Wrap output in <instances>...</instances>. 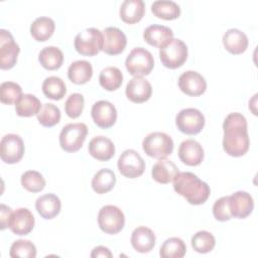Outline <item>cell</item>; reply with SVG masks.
I'll return each mask as SVG.
<instances>
[{
	"instance_id": "16",
	"label": "cell",
	"mask_w": 258,
	"mask_h": 258,
	"mask_svg": "<svg viewBox=\"0 0 258 258\" xmlns=\"http://www.w3.org/2000/svg\"><path fill=\"white\" fill-rule=\"evenodd\" d=\"M229 208L232 218L245 219L254 209L253 198L247 191H236L229 196Z\"/></svg>"
},
{
	"instance_id": "20",
	"label": "cell",
	"mask_w": 258,
	"mask_h": 258,
	"mask_svg": "<svg viewBox=\"0 0 258 258\" xmlns=\"http://www.w3.org/2000/svg\"><path fill=\"white\" fill-rule=\"evenodd\" d=\"M89 153L97 160L107 161L115 154V145L105 136H96L89 143Z\"/></svg>"
},
{
	"instance_id": "3",
	"label": "cell",
	"mask_w": 258,
	"mask_h": 258,
	"mask_svg": "<svg viewBox=\"0 0 258 258\" xmlns=\"http://www.w3.org/2000/svg\"><path fill=\"white\" fill-rule=\"evenodd\" d=\"M159 57L165 68H180L187 58V46L181 39L171 38L159 48Z\"/></svg>"
},
{
	"instance_id": "27",
	"label": "cell",
	"mask_w": 258,
	"mask_h": 258,
	"mask_svg": "<svg viewBox=\"0 0 258 258\" xmlns=\"http://www.w3.org/2000/svg\"><path fill=\"white\" fill-rule=\"evenodd\" d=\"M93 76L92 64L88 60L80 59L72 62L68 69V77L70 81L77 85L88 83Z\"/></svg>"
},
{
	"instance_id": "40",
	"label": "cell",
	"mask_w": 258,
	"mask_h": 258,
	"mask_svg": "<svg viewBox=\"0 0 258 258\" xmlns=\"http://www.w3.org/2000/svg\"><path fill=\"white\" fill-rule=\"evenodd\" d=\"M21 95V87L14 82H4L0 86V100L3 104H15Z\"/></svg>"
},
{
	"instance_id": "30",
	"label": "cell",
	"mask_w": 258,
	"mask_h": 258,
	"mask_svg": "<svg viewBox=\"0 0 258 258\" xmlns=\"http://www.w3.org/2000/svg\"><path fill=\"white\" fill-rule=\"evenodd\" d=\"M116 183V175L109 168H102L92 178V187L99 195L110 191Z\"/></svg>"
},
{
	"instance_id": "29",
	"label": "cell",
	"mask_w": 258,
	"mask_h": 258,
	"mask_svg": "<svg viewBox=\"0 0 258 258\" xmlns=\"http://www.w3.org/2000/svg\"><path fill=\"white\" fill-rule=\"evenodd\" d=\"M41 107L39 99L31 94H22L15 103L16 114L20 117H31L33 115H37Z\"/></svg>"
},
{
	"instance_id": "15",
	"label": "cell",
	"mask_w": 258,
	"mask_h": 258,
	"mask_svg": "<svg viewBox=\"0 0 258 258\" xmlns=\"http://www.w3.org/2000/svg\"><path fill=\"white\" fill-rule=\"evenodd\" d=\"M178 88L185 95L198 97L206 92L207 82L198 72L186 71L178 78Z\"/></svg>"
},
{
	"instance_id": "18",
	"label": "cell",
	"mask_w": 258,
	"mask_h": 258,
	"mask_svg": "<svg viewBox=\"0 0 258 258\" xmlns=\"http://www.w3.org/2000/svg\"><path fill=\"white\" fill-rule=\"evenodd\" d=\"M126 97L133 103H144L148 101L152 94L150 83L142 77L132 78L126 86Z\"/></svg>"
},
{
	"instance_id": "13",
	"label": "cell",
	"mask_w": 258,
	"mask_h": 258,
	"mask_svg": "<svg viewBox=\"0 0 258 258\" xmlns=\"http://www.w3.org/2000/svg\"><path fill=\"white\" fill-rule=\"evenodd\" d=\"M34 223L32 213L26 208H19L11 213L8 220V228L15 235L25 236L32 231Z\"/></svg>"
},
{
	"instance_id": "41",
	"label": "cell",
	"mask_w": 258,
	"mask_h": 258,
	"mask_svg": "<svg viewBox=\"0 0 258 258\" xmlns=\"http://www.w3.org/2000/svg\"><path fill=\"white\" fill-rule=\"evenodd\" d=\"M84 96L80 93L70 95L64 103V111L70 118H78L84 110Z\"/></svg>"
},
{
	"instance_id": "14",
	"label": "cell",
	"mask_w": 258,
	"mask_h": 258,
	"mask_svg": "<svg viewBox=\"0 0 258 258\" xmlns=\"http://www.w3.org/2000/svg\"><path fill=\"white\" fill-rule=\"evenodd\" d=\"M92 118L97 126L103 129L112 127L117 120V110L109 101L96 102L91 110Z\"/></svg>"
},
{
	"instance_id": "23",
	"label": "cell",
	"mask_w": 258,
	"mask_h": 258,
	"mask_svg": "<svg viewBox=\"0 0 258 258\" xmlns=\"http://www.w3.org/2000/svg\"><path fill=\"white\" fill-rule=\"evenodd\" d=\"M61 208L60 200L53 194H45L40 196L35 202V209L41 218L50 220L56 217Z\"/></svg>"
},
{
	"instance_id": "35",
	"label": "cell",
	"mask_w": 258,
	"mask_h": 258,
	"mask_svg": "<svg viewBox=\"0 0 258 258\" xmlns=\"http://www.w3.org/2000/svg\"><path fill=\"white\" fill-rule=\"evenodd\" d=\"M186 253L184 242L177 237L166 239L160 247L159 255L162 258H182Z\"/></svg>"
},
{
	"instance_id": "17",
	"label": "cell",
	"mask_w": 258,
	"mask_h": 258,
	"mask_svg": "<svg viewBox=\"0 0 258 258\" xmlns=\"http://www.w3.org/2000/svg\"><path fill=\"white\" fill-rule=\"evenodd\" d=\"M127 44V38L124 32L117 27H106L103 31L102 50L110 55L121 53Z\"/></svg>"
},
{
	"instance_id": "24",
	"label": "cell",
	"mask_w": 258,
	"mask_h": 258,
	"mask_svg": "<svg viewBox=\"0 0 258 258\" xmlns=\"http://www.w3.org/2000/svg\"><path fill=\"white\" fill-rule=\"evenodd\" d=\"M143 38L148 44L160 48L168 40L173 38V32L167 26L153 24L145 28Z\"/></svg>"
},
{
	"instance_id": "38",
	"label": "cell",
	"mask_w": 258,
	"mask_h": 258,
	"mask_svg": "<svg viewBox=\"0 0 258 258\" xmlns=\"http://www.w3.org/2000/svg\"><path fill=\"white\" fill-rule=\"evenodd\" d=\"M21 184L30 192H38L44 188L45 179L40 172L36 170H27L21 175Z\"/></svg>"
},
{
	"instance_id": "10",
	"label": "cell",
	"mask_w": 258,
	"mask_h": 258,
	"mask_svg": "<svg viewBox=\"0 0 258 258\" xmlns=\"http://www.w3.org/2000/svg\"><path fill=\"white\" fill-rule=\"evenodd\" d=\"M117 166L120 173L125 177L136 178L143 174L145 161L136 150L126 149L119 156Z\"/></svg>"
},
{
	"instance_id": "9",
	"label": "cell",
	"mask_w": 258,
	"mask_h": 258,
	"mask_svg": "<svg viewBox=\"0 0 258 258\" xmlns=\"http://www.w3.org/2000/svg\"><path fill=\"white\" fill-rule=\"evenodd\" d=\"M175 124L180 132L187 135H196L205 126V116L196 108H185L177 113Z\"/></svg>"
},
{
	"instance_id": "11",
	"label": "cell",
	"mask_w": 258,
	"mask_h": 258,
	"mask_svg": "<svg viewBox=\"0 0 258 258\" xmlns=\"http://www.w3.org/2000/svg\"><path fill=\"white\" fill-rule=\"evenodd\" d=\"M24 154V143L17 134H6L0 142V157L8 164H14L21 160Z\"/></svg>"
},
{
	"instance_id": "6",
	"label": "cell",
	"mask_w": 258,
	"mask_h": 258,
	"mask_svg": "<svg viewBox=\"0 0 258 258\" xmlns=\"http://www.w3.org/2000/svg\"><path fill=\"white\" fill-rule=\"evenodd\" d=\"M74 45L82 55H96L103 48V32L94 27L84 29L76 35Z\"/></svg>"
},
{
	"instance_id": "28",
	"label": "cell",
	"mask_w": 258,
	"mask_h": 258,
	"mask_svg": "<svg viewBox=\"0 0 258 258\" xmlns=\"http://www.w3.org/2000/svg\"><path fill=\"white\" fill-rule=\"evenodd\" d=\"M55 28L54 21L46 16L37 17L30 25V34L36 41H46Z\"/></svg>"
},
{
	"instance_id": "43",
	"label": "cell",
	"mask_w": 258,
	"mask_h": 258,
	"mask_svg": "<svg viewBox=\"0 0 258 258\" xmlns=\"http://www.w3.org/2000/svg\"><path fill=\"white\" fill-rule=\"evenodd\" d=\"M12 211L9 207L2 204L0 208V218H1V230H4L6 227H8V220L11 215Z\"/></svg>"
},
{
	"instance_id": "2",
	"label": "cell",
	"mask_w": 258,
	"mask_h": 258,
	"mask_svg": "<svg viewBox=\"0 0 258 258\" xmlns=\"http://www.w3.org/2000/svg\"><path fill=\"white\" fill-rule=\"evenodd\" d=\"M173 189L190 205H202L210 197L211 188L207 182L189 171H178L174 176Z\"/></svg>"
},
{
	"instance_id": "12",
	"label": "cell",
	"mask_w": 258,
	"mask_h": 258,
	"mask_svg": "<svg viewBox=\"0 0 258 258\" xmlns=\"http://www.w3.org/2000/svg\"><path fill=\"white\" fill-rule=\"evenodd\" d=\"M20 51L12 34L5 29L0 30V68L2 70L12 69Z\"/></svg>"
},
{
	"instance_id": "25",
	"label": "cell",
	"mask_w": 258,
	"mask_h": 258,
	"mask_svg": "<svg viewBox=\"0 0 258 258\" xmlns=\"http://www.w3.org/2000/svg\"><path fill=\"white\" fill-rule=\"evenodd\" d=\"M145 12V4L142 0H125L120 6V17L128 23L134 24L140 21Z\"/></svg>"
},
{
	"instance_id": "8",
	"label": "cell",
	"mask_w": 258,
	"mask_h": 258,
	"mask_svg": "<svg viewBox=\"0 0 258 258\" xmlns=\"http://www.w3.org/2000/svg\"><path fill=\"white\" fill-rule=\"evenodd\" d=\"M98 224L104 233L110 235L118 234L125 225L124 213L116 206H104L99 211Z\"/></svg>"
},
{
	"instance_id": "44",
	"label": "cell",
	"mask_w": 258,
	"mask_h": 258,
	"mask_svg": "<svg viewBox=\"0 0 258 258\" xmlns=\"http://www.w3.org/2000/svg\"><path fill=\"white\" fill-rule=\"evenodd\" d=\"M111 251L105 246H97L93 249L91 257H112Z\"/></svg>"
},
{
	"instance_id": "7",
	"label": "cell",
	"mask_w": 258,
	"mask_h": 258,
	"mask_svg": "<svg viewBox=\"0 0 258 258\" xmlns=\"http://www.w3.org/2000/svg\"><path fill=\"white\" fill-rule=\"evenodd\" d=\"M88 134L85 123H70L59 133V145L67 152H76L83 146Z\"/></svg>"
},
{
	"instance_id": "42",
	"label": "cell",
	"mask_w": 258,
	"mask_h": 258,
	"mask_svg": "<svg viewBox=\"0 0 258 258\" xmlns=\"http://www.w3.org/2000/svg\"><path fill=\"white\" fill-rule=\"evenodd\" d=\"M213 215L220 222H226L232 219L229 208V196L222 197L214 203Z\"/></svg>"
},
{
	"instance_id": "22",
	"label": "cell",
	"mask_w": 258,
	"mask_h": 258,
	"mask_svg": "<svg viewBox=\"0 0 258 258\" xmlns=\"http://www.w3.org/2000/svg\"><path fill=\"white\" fill-rule=\"evenodd\" d=\"M224 47L232 54H241L248 47L247 35L237 28L228 29L223 35Z\"/></svg>"
},
{
	"instance_id": "37",
	"label": "cell",
	"mask_w": 258,
	"mask_h": 258,
	"mask_svg": "<svg viewBox=\"0 0 258 258\" xmlns=\"http://www.w3.org/2000/svg\"><path fill=\"white\" fill-rule=\"evenodd\" d=\"M37 120L44 127H52L59 122L60 111L52 103H45L37 114Z\"/></svg>"
},
{
	"instance_id": "39",
	"label": "cell",
	"mask_w": 258,
	"mask_h": 258,
	"mask_svg": "<svg viewBox=\"0 0 258 258\" xmlns=\"http://www.w3.org/2000/svg\"><path fill=\"white\" fill-rule=\"evenodd\" d=\"M9 255L12 258H34L36 256V247L29 240H16L12 243L9 251Z\"/></svg>"
},
{
	"instance_id": "4",
	"label": "cell",
	"mask_w": 258,
	"mask_h": 258,
	"mask_svg": "<svg viewBox=\"0 0 258 258\" xmlns=\"http://www.w3.org/2000/svg\"><path fill=\"white\" fill-rule=\"evenodd\" d=\"M142 148L150 157L166 158L173 151V140L166 133L152 132L143 139Z\"/></svg>"
},
{
	"instance_id": "36",
	"label": "cell",
	"mask_w": 258,
	"mask_h": 258,
	"mask_svg": "<svg viewBox=\"0 0 258 258\" xmlns=\"http://www.w3.org/2000/svg\"><path fill=\"white\" fill-rule=\"evenodd\" d=\"M216 245V239L208 231H199L191 237V247L198 253H209Z\"/></svg>"
},
{
	"instance_id": "1",
	"label": "cell",
	"mask_w": 258,
	"mask_h": 258,
	"mask_svg": "<svg viewBox=\"0 0 258 258\" xmlns=\"http://www.w3.org/2000/svg\"><path fill=\"white\" fill-rule=\"evenodd\" d=\"M246 118L238 113H230L223 123V148L227 154L234 157L244 155L250 145V139L247 131Z\"/></svg>"
},
{
	"instance_id": "34",
	"label": "cell",
	"mask_w": 258,
	"mask_h": 258,
	"mask_svg": "<svg viewBox=\"0 0 258 258\" xmlns=\"http://www.w3.org/2000/svg\"><path fill=\"white\" fill-rule=\"evenodd\" d=\"M41 88L44 96L54 101L61 100L67 93V87L64 82L60 78L55 76L46 78L43 81Z\"/></svg>"
},
{
	"instance_id": "21",
	"label": "cell",
	"mask_w": 258,
	"mask_h": 258,
	"mask_svg": "<svg viewBox=\"0 0 258 258\" xmlns=\"http://www.w3.org/2000/svg\"><path fill=\"white\" fill-rule=\"evenodd\" d=\"M155 234L147 227H137L131 235V245L139 253H148L155 246Z\"/></svg>"
},
{
	"instance_id": "5",
	"label": "cell",
	"mask_w": 258,
	"mask_h": 258,
	"mask_svg": "<svg viewBox=\"0 0 258 258\" xmlns=\"http://www.w3.org/2000/svg\"><path fill=\"white\" fill-rule=\"evenodd\" d=\"M125 66L130 75L143 77L149 75L153 70L154 59L149 50L138 46L133 48L127 55Z\"/></svg>"
},
{
	"instance_id": "33",
	"label": "cell",
	"mask_w": 258,
	"mask_h": 258,
	"mask_svg": "<svg viewBox=\"0 0 258 258\" xmlns=\"http://www.w3.org/2000/svg\"><path fill=\"white\" fill-rule=\"evenodd\" d=\"M99 82L103 89L107 91H115L122 85V72L116 67H107L100 73Z\"/></svg>"
},
{
	"instance_id": "32",
	"label": "cell",
	"mask_w": 258,
	"mask_h": 258,
	"mask_svg": "<svg viewBox=\"0 0 258 258\" xmlns=\"http://www.w3.org/2000/svg\"><path fill=\"white\" fill-rule=\"evenodd\" d=\"M152 13L164 20H173L179 17L180 7L177 3L169 0H157L151 5Z\"/></svg>"
},
{
	"instance_id": "26",
	"label": "cell",
	"mask_w": 258,
	"mask_h": 258,
	"mask_svg": "<svg viewBox=\"0 0 258 258\" xmlns=\"http://www.w3.org/2000/svg\"><path fill=\"white\" fill-rule=\"evenodd\" d=\"M177 172H178V168L173 161L166 158H162V159H159L153 165L151 170V175L155 181L162 184H166L173 180Z\"/></svg>"
},
{
	"instance_id": "19",
	"label": "cell",
	"mask_w": 258,
	"mask_h": 258,
	"mask_svg": "<svg viewBox=\"0 0 258 258\" xmlns=\"http://www.w3.org/2000/svg\"><path fill=\"white\" fill-rule=\"evenodd\" d=\"M178 157L184 164L197 166L201 164L204 159V149L198 141L186 139L182 141L178 147Z\"/></svg>"
},
{
	"instance_id": "31",
	"label": "cell",
	"mask_w": 258,
	"mask_h": 258,
	"mask_svg": "<svg viewBox=\"0 0 258 258\" xmlns=\"http://www.w3.org/2000/svg\"><path fill=\"white\" fill-rule=\"evenodd\" d=\"M38 60L45 70L55 71L62 64L63 54L58 47L46 46L40 50L38 54Z\"/></svg>"
}]
</instances>
